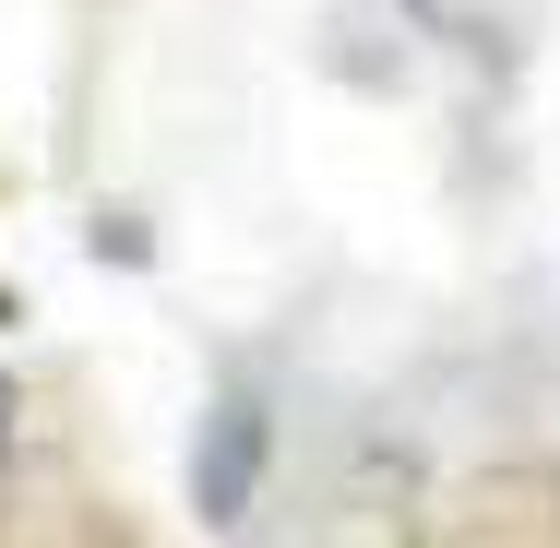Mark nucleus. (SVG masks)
<instances>
[{"label":"nucleus","mask_w":560,"mask_h":548,"mask_svg":"<svg viewBox=\"0 0 560 548\" xmlns=\"http://www.w3.org/2000/svg\"><path fill=\"white\" fill-rule=\"evenodd\" d=\"M262 465H275V418H262V394H250V382H226L215 418H203V441H191V513H203L215 537H238V525H250Z\"/></svg>","instance_id":"nucleus-1"}]
</instances>
